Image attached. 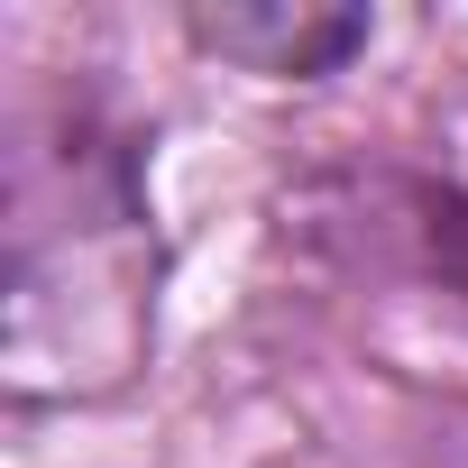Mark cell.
<instances>
[{"mask_svg":"<svg viewBox=\"0 0 468 468\" xmlns=\"http://www.w3.org/2000/svg\"><path fill=\"white\" fill-rule=\"evenodd\" d=\"M0 358L19 404H92L147 367L156 331V202L147 129L92 92H37L10 120L0 211Z\"/></svg>","mask_w":468,"mask_h":468,"instance_id":"1","label":"cell"},{"mask_svg":"<svg viewBox=\"0 0 468 468\" xmlns=\"http://www.w3.org/2000/svg\"><path fill=\"white\" fill-rule=\"evenodd\" d=\"M184 37L239 74H267V83H322L377 47V19L367 10H313V0H249V10H193Z\"/></svg>","mask_w":468,"mask_h":468,"instance_id":"2","label":"cell"},{"mask_svg":"<svg viewBox=\"0 0 468 468\" xmlns=\"http://www.w3.org/2000/svg\"><path fill=\"white\" fill-rule=\"evenodd\" d=\"M367 229L395 239V267L468 313V165H404L377 175L367 193Z\"/></svg>","mask_w":468,"mask_h":468,"instance_id":"3","label":"cell"}]
</instances>
